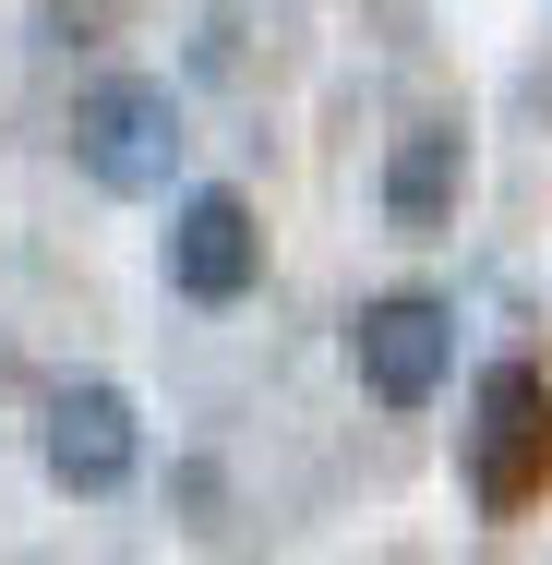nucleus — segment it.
Masks as SVG:
<instances>
[{
	"label": "nucleus",
	"instance_id": "6",
	"mask_svg": "<svg viewBox=\"0 0 552 565\" xmlns=\"http://www.w3.org/2000/svg\"><path fill=\"white\" fill-rule=\"evenodd\" d=\"M456 181H468L456 120H409V132L385 145V228H397V241H444V228H456Z\"/></svg>",
	"mask_w": 552,
	"mask_h": 565
},
{
	"label": "nucleus",
	"instance_id": "2",
	"mask_svg": "<svg viewBox=\"0 0 552 565\" xmlns=\"http://www.w3.org/2000/svg\"><path fill=\"white\" fill-rule=\"evenodd\" d=\"M73 169H85L97 193H120V205L169 193V169H181V97H169L156 73L85 85V109H73Z\"/></svg>",
	"mask_w": 552,
	"mask_h": 565
},
{
	"label": "nucleus",
	"instance_id": "1",
	"mask_svg": "<svg viewBox=\"0 0 552 565\" xmlns=\"http://www.w3.org/2000/svg\"><path fill=\"white\" fill-rule=\"evenodd\" d=\"M468 493L480 518H529L552 505V373L541 361H493L480 373V409H468Z\"/></svg>",
	"mask_w": 552,
	"mask_h": 565
},
{
	"label": "nucleus",
	"instance_id": "3",
	"mask_svg": "<svg viewBox=\"0 0 552 565\" xmlns=\"http://www.w3.org/2000/svg\"><path fill=\"white\" fill-rule=\"evenodd\" d=\"M348 361H360V385L385 409H433L444 361H456V313H444L433 289H385V301L348 313Z\"/></svg>",
	"mask_w": 552,
	"mask_h": 565
},
{
	"label": "nucleus",
	"instance_id": "4",
	"mask_svg": "<svg viewBox=\"0 0 552 565\" xmlns=\"http://www.w3.org/2000/svg\"><path fill=\"white\" fill-rule=\"evenodd\" d=\"M36 457H48V481L73 493V505H109L120 481L144 469V422H132V397L120 385H61L48 397V422H36Z\"/></svg>",
	"mask_w": 552,
	"mask_h": 565
},
{
	"label": "nucleus",
	"instance_id": "5",
	"mask_svg": "<svg viewBox=\"0 0 552 565\" xmlns=\"http://www.w3.org/2000/svg\"><path fill=\"white\" fill-rule=\"evenodd\" d=\"M252 277H264V217H252V193H228V181L181 193V217H169V289H181V301H240Z\"/></svg>",
	"mask_w": 552,
	"mask_h": 565
}]
</instances>
